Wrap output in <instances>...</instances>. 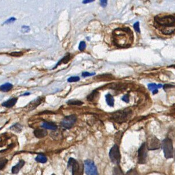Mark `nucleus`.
<instances>
[{
  "label": "nucleus",
  "instance_id": "nucleus-29",
  "mask_svg": "<svg viewBox=\"0 0 175 175\" xmlns=\"http://www.w3.org/2000/svg\"><path fill=\"white\" fill-rule=\"evenodd\" d=\"M86 43L85 42H83V41L80 42V43H79V49L80 51H83L85 49H86Z\"/></svg>",
  "mask_w": 175,
  "mask_h": 175
},
{
  "label": "nucleus",
  "instance_id": "nucleus-21",
  "mask_svg": "<svg viewBox=\"0 0 175 175\" xmlns=\"http://www.w3.org/2000/svg\"><path fill=\"white\" fill-rule=\"evenodd\" d=\"M123 136V132L122 131H118L115 135V142H116V144L117 145L120 143V141L122 139V138Z\"/></svg>",
  "mask_w": 175,
  "mask_h": 175
},
{
  "label": "nucleus",
  "instance_id": "nucleus-32",
  "mask_svg": "<svg viewBox=\"0 0 175 175\" xmlns=\"http://www.w3.org/2000/svg\"><path fill=\"white\" fill-rule=\"evenodd\" d=\"M134 29L136 31V32H140V28H139V22H136L134 24Z\"/></svg>",
  "mask_w": 175,
  "mask_h": 175
},
{
  "label": "nucleus",
  "instance_id": "nucleus-31",
  "mask_svg": "<svg viewBox=\"0 0 175 175\" xmlns=\"http://www.w3.org/2000/svg\"><path fill=\"white\" fill-rule=\"evenodd\" d=\"M22 55H23V54L21 52H11L10 54V55L12 56H14V57H20Z\"/></svg>",
  "mask_w": 175,
  "mask_h": 175
},
{
  "label": "nucleus",
  "instance_id": "nucleus-34",
  "mask_svg": "<svg viewBox=\"0 0 175 175\" xmlns=\"http://www.w3.org/2000/svg\"><path fill=\"white\" fill-rule=\"evenodd\" d=\"M95 73H90L89 72H85L82 73V76H84V77H87V76H92V75H94Z\"/></svg>",
  "mask_w": 175,
  "mask_h": 175
},
{
  "label": "nucleus",
  "instance_id": "nucleus-17",
  "mask_svg": "<svg viewBox=\"0 0 175 175\" xmlns=\"http://www.w3.org/2000/svg\"><path fill=\"white\" fill-rule=\"evenodd\" d=\"M36 161L41 163H45L47 162L48 159L45 155L42 154H40L36 157Z\"/></svg>",
  "mask_w": 175,
  "mask_h": 175
},
{
  "label": "nucleus",
  "instance_id": "nucleus-36",
  "mask_svg": "<svg viewBox=\"0 0 175 175\" xmlns=\"http://www.w3.org/2000/svg\"><path fill=\"white\" fill-rule=\"evenodd\" d=\"M100 5L103 7L105 8L107 6V1H100Z\"/></svg>",
  "mask_w": 175,
  "mask_h": 175
},
{
  "label": "nucleus",
  "instance_id": "nucleus-27",
  "mask_svg": "<svg viewBox=\"0 0 175 175\" xmlns=\"http://www.w3.org/2000/svg\"><path fill=\"white\" fill-rule=\"evenodd\" d=\"M10 129L13 130L14 131H17V132H20L22 130V126L18 123H16L14 125H13V126L11 127Z\"/></svg>",
  "mask_w": 175,
  "mask_h": 175
},
{
  "label": "nucleus",
  "instance_id": "nucleus-14",
  "mask_svg": "<svg viewBox=\"0 0 175 175\" xmlns=\"http://www.w3.org/2000/svg\"><path fill=\"white\" fill-rule=\"evenodd\" d=\"M17 101V98H10V99L3 102L2 104V105L4 107L10 108V107H13V106H14L15 104H16Z\"/></svg>",
  "mask_w": 175,
  "mask_h": 175
},
{
  "label": "nucleus",
  "instance_id": "nucleus-3",
  "mask_svg": "<svg viewBox=\"0 0 175 175\" xmlns=\"http://www.w3.org/2000/svg\"><path fill=\"white\" fill-rule=\"evenodd\" d=\"M132 115V110L128 108L118 110L112 114V119L117 123H122L126 122Z\"/></svg>",
  "mask_w": 175,
  "mask_h": 175
},
{
  "label": "nucleus",
  "instance_id": "nucleus-5",
  "mask_svg": "<svg viewBox=\"0 0 175 175\" xmlns=\"http://www.w3.org/2000/svg\"><path fill=\"white\" fill-rule=\"evenodd\" d=\"M162 147L163 152L166 159H170L173 157V143L170 138H165L162 142Z\"/></svg>",
  "mask_w": 175,
  "mask_h": 175
},
{
  "label": "nucleus",
  "instance_id": "nucleus-25",
  "mask_svg": "<svg viewBox=\"0 0 175 175\" xmlns=\"http://www.w3.org/2000/svg\"><path fill=\"white\" fill-rule=\"evenodd\" d=\"M97 90H94V92H92L91 94H90L88 96V99L89 101H92L95 99V98L97 97Z\"/></svg>",
  "mask_w": 175,
  "mask_h": 175
},
{
  "label": "nucleus",
  "instance_id": "nucleus-18",
  "mask_svg": "<svg viewBox=\"0 0 175 175\" xmlns=\"http://www.w3.org/2000/svg\"><path fill=\"white\" fill-rule=\"evenodd\" d=\"M97 79L100 81H108L113 79V76L110 74H105L98 76L97 77Z\"/></svg>",
  "mask_w": 175,
  "mask_h": 175
},
{
  "label": "nucleus",
  "instance_id": "nucleus-15",
  "mask_svg": "<svg viewBox=\"0 0 175 175\" xmlns=\"http://www.w3.org/2000/svg\"><path fill=\"white\" fill-rule=\"evenodd\" d=\"M42 127L46 129H49L51 130H56L57 129V126L53 122H45L42 124Z\"/></svg>",
  "mask_w": 175,
  "mask_h": 175
},
{
  "label": "nucleus",
  "instance_id": "nucleus-8",
  "mask_svg": "<svg viewBox=\"0 0 175 175\" xmlns=\"http://www.w3.org/2000/svg\"><path fill=\"white\" fill-rule=\"evenodd\" d=\"M146 143L148 150H156L161 147V143L160 140L155 136L148 137Z\"/></svg>",
  "mask_w": 175,
  "mask_h": 175
},
{
  "label": "nucleus",
  "instance_id": "nucleus-37",
  "mask_svg": "<svg viewBox=\"0 0 175 175\" xmlns=\"http://www.w3.org/2000/svg\"><path fill=\"white\" fill-rule=\"evenodd\" d=\"M94 1L92 0H88V1H83L82 2L83 4H88V3H90V2H92Z\"/></svg>",
  "mask_w": 175,
  "mask_h": 175
},
{
  "label": "nucleus",
  "instance_id": "nucleus-2",
  "mask_svg": "<svg viewBox=\"0 0 175 175\" xmlns=\"http://www.w3.org/2000/svg\"><path fill=\"white\" fill-rule=\"evenodd\" d=\"M155 22L156 26H159L157 28L164 34H171L175 31V16L171 15L163 17L156 16L155 17Z\"/></svg>",
  "mask_w": 175,
  "mask_h": 175
},
{
  "label": "nucleus",
  "instance_id": "nucleus-11",
  "mask_svg": "<svg viewBox=\"0 0 175 175\" xmlns=\"http://www.w3.org/2000/svg\"><path fill=\"white\" fill-rule=\"evenodd\" d=\"M45 99V98L43 97H39L34 100L30 102L29 104L25 107V109L26 110V111H31L34 109H35L36 107H38L39 105L43 102Z\"/></svg>",
  "mask_w": 175,
  "mask_h": 175
},
{
  "label": "nucleus",
  "instance_id": "nucleus-20",
  "mask_svg": "<svg viewBox=\"0 0 175 175\" xmlns=\"http://www.w3.org/2000/svg\"><path fill=\"white\" fill-rule=\"evenodd\" d=\"M112 175H124L123 174V171L122 170L120 167L119 165H117L114 168Z\"/></svg>",
  "mask_w": 175,
  "mask_h": 175
},
{
  "label": "nucleus",
  "instance_id": "nucleus-22",
  "mask_svg": "<svg viewBox=\"0 0 175 175\" xmlns=\"http://www.w3.org/2000/svg\"><path fill=\"white\" fill-rule=\"evenodd\" d=\"M68 105H78L80 106L82 105L83 103L79 100H76V99H70L68 101Z\"/></svg>",
  "mask_w": 175,
  "mask_h": 175
},
{
  "label": "nucleus",
  "instance_id": "nucleus-35",
  "mask_svg": "<svg viewBox=\"0 0 175 175\" xmlns=\"http://www.w3.org/2000/svg\"><path fill=\"white\" fill-rule=\"evenodd\" d=\"M122 100L127 103L129 102V95H126L122 97Z\"/></svg>",
  "mask_w": 175,
  "mask_h": 175
},
{
  "label": "nucleus",
  "instance_id": "nucleus-7",
  "mask_svg": "<svg viewBox=\"0 0 175 175\" xmlns=\"http://www.w3.org/2000/svg\"><path fill=\"white\" fill-rule=\"evenodd\" d=\"M84 168L86 175H99L97 168L91 160L88 159L84 162Z\"/></svg>",
  "mask_w": 175,
  "mask_h": 175
},
{
  "label": "nucleus",
  "instance_id": "nucleus-10",
  "mask_svg": "<svg viewBox=\"0 0 175 175\" xmlns=\"http://www.w3.org/2000/svg\"><path fill=\"white\" fill-rule=\"evenodd\" d=\"M77 121V117L75 115H70L63 118L60 123L62 127L66 129H70L74 126Z\"/></svg>",
  "mask_w": 175,
  "mask_h": 175
},
{
  "label": "nucleus",
  "instance_id": "nucleus-33",
  "mask_svg": "<svg viewBox=\"0 0 175 175\" xmlns=\"http://www.w3.org/2000/svg\"><path fill=\"white\" fill-rule=\"evenodd\" d=\"M16 19L14 17H11L9 20H7L6 21H5V22L4 23V24H7V23H10L13 22L14 21H15Z\"/></svg>",
  "mask_w": 175,
  "mask_h": 175
},
{
  "label": "nucleus",
  "instance_id": "nucleus-26",
  "mask_svg": "<svg viewBox=\"0 0 175 175\" xmlns=\"http://www.w3.org/2000/svg\"><path fill=\"white\" fill-rule=\"evenodd\" d=\"M126 175H141L135 168L129 169L126 173Z\"/></svg>",
  "mask_w": 175,
  "mask_h": 175
},
{
  "label": "nucleus",
  "instance_id": "nucleus-30",
  "mask_svg": "<svg viewBox=\"0 0 175 175\" xmlns=\"http://www.w3.org/2000/svg\"><path fill=\"white\" fill-rule=\"evenodd\" d=\"M79 80H80V78L78 76H73V77L68 78V81L69 83H74V82L78 81Z\"/></svg>",
  "mask_w": 175,
  "mask_h": 175
},
{
  "label": "nucleus",
  "instance_id": "nucleus-24",
  "mask_svg": "<svg viewBox=\"0 0 175 175\" xmlns=\"http://www.w3.org/2000/svg\"><path fill=\"white\" fill-rule=\"evenodd\" d=\"M70 54H68L66 56H65V57L62 59L60 61H59L58 63L57 64V65L55 66V68H56L58 66L60 65V64H62V63H63V64H66V63H67L68 61L70 60Z\"/></svg>",
  "mask_w": 175,
  "mask_h": 175
},
{
  "label": "nucleus",
  "instance_id": "nucleus-12",
  "mask_svg": "<svg viewBox=\"0 0 175 175\" xmlns=\"http://www.w3.org/2000/svg\"><path fill=\"white\" fill-rule=\"evenodd\" d=\"M25 165V161L23 160H20L18 164L12 167L11 172L13 174H17L19 172L20 169Z\"/></svg>",
  "mask_w": 175,
  "mask_h": 175
},
{
  "label": "nucleus",
  "instance_id": "nucleus-16",
  "mask_svg": "<svg viewBox=\"0 0 175 175\" xmlns=\"http://www.w3.org/2000/svg\"><path fill=\"white\" fill-rule=\"evenodd\" d=\"M12 88H13V85L9 83H5V84L2 85L0 87V90L2 92H8Z\"/></svg>",
  "mask_w": 175,
  "mask_h": 175
},
{
  "label": "nucleus",
  "instance_id": "nucleus-13",
  "mask_svg": "<svg viewBox=\"0 0 175 175\" xmlns=\"http://www.w3.org/2000/svg\"><path fill=\"white\" fill-rule=\"evenodd\" d=\"M34 136L37 138H43L48 135V131L45 129H36L34 131Z\"/></svg>",
  "mask_w": 175,
  "mask_h": 175
},
{
  "label": "nucleus",
  "instance_id": "nucleus-9",
  "mask_svg": "<svg viewBox=\"0 0 175 175\" xmlns=\"http://www.w3.org/2000/svg\"><path fill=\"white\" fill-rule=\"evenodd\" d=\"M148 156V149L146 142L143 143L138 150V163L140 164H145L147 162Z\"/></svg>",
  "mask_w": 175,
  "mask_h": 175
},
{
  "label": "nucleus",
  "instance_id": "nucleus-19",
  "mask_svg": "<svg viewBox=\"0 0 175 175\" xmlns=\"http://www.w3.org/2000/svg\"><path fill=\"white\" fill-rule=\"evenodd\" d=\"M106 100L107 102V104L110 107H113L114 105V99L112 97V96L110 94H107L106 96Z\"/></svg>",
  "mask_w": 175,
  "mask_h": 175
},
{
  "label": "nucleus",
  "instance_id": "nucleus-28",
  "mask_svg": "<svg viewBox=\"0 0 175 175\" xmlns=\"http://www.w3.org/2000/svg\"><path fill=\"white\" fill-rule=\"evenodd\" d=\"M8 160L6 159H2L0 160V170H2L7 164Z\"/></svg>",
  "mask_w": 175,
  "mask_h": 175
},
{
  "label": "nucleus",
  "instance_id": "nucleus-6",
  "mask_svg": "<svg viewBox=\"0 0 175 175\" xmlns=\"http://www.w3.org/2000/svg\"><path fill=\"white\" fill-rule=\"evenodd\" d=\"M109 156L110 158L111 161L116 165H119L120 163L121 159V155L120 152V149L119 145L115 144L113 147L111 148L110 152H109Z\"/></svg>",
  "mask_w": 175,
  "mask_h": 175
},
{
  "label": "nucleus",
  "instance_id": "nucleus-38",
  "mask_svg": "<svg viewBox=\"0 0 175 175\" xmlns=\"http://www.w3.org/2000/svg\"><path fill=\"white\" fill-rule=\"evenodd\" d=\"M30 93H25V94H23V96H26V95H29Z\"/></svg>",
  "mask_w": 175,
  "mask_h": 175
},
{
  "label": "nucleus",
  "instance_id": "nucleus-1",
  "mask_svg": "<svg viewBox=\"0 0 175 175\" xmlns=\"http://www.w3.org/2000/svg\"><path fill=\"white\" fill-rule=\"evenodd\" d=\"M112 37L115 45L121 48L129 47L134 41L133 32L128 28L114 30L112 32Z\"/></svg>",
  "mask_w": 175,
  "mask_h": 175
},
{
  "label": "nucleus",
  "instance_id": "nucleus-23",
  "mask_svg": "<svg viewBox=\"0 0 175 175\" xmlns=\"http://www.w3.org/2000/svg\"><path fill=\"white\" fill-rule=\"evenodd\" d=\"M162 87H163V85L161 84L156 85V84H149L148 85V89L150 90H152V91H154L155 90H157L158 88H162Z\"/></svg>",
  "mask_w": 175,
  "mask_h": 175
},
{
  "label": "nucleus",
  "instance_id": "nucleus-39",
  "mask_svg": "<svg viewBox=\"0 0 175 175\" xmlns=\"http://www.w3.org/2000/svg\"><path fill=\"white\" fill-rule=\"evenodd\" d=\"M51 175H56L55 174H52Z\"/></svg>",
  "mask_w": 175,
  "mask_h": 175
},
{
  "label": "nucleus",
  "instance_id": "nucleus-4",
  "mask_svg": "<svg viewBox=\"0 0 175 175\" xmlns=\"http://www.w3.org/2000/svg\"><path fill=\"white\" fill-rule=\"evenodd\" d=\"M68 168L71 171L72 175H82L83 174V168L80 167L78 161L73 157H70L68 159Z\"/></svg>",
  "mask_w": 175,
  "mask_h": 175
}]
</instances>
